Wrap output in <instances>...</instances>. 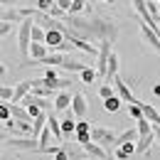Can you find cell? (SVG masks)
I'll return each instance as SVG.
<instances>
[{"mask_svg":"<svg viewBox=\"0 0 160 160\" xmlns=\"http://www.w3.org/2000/svg\"><path fill=\"white\" fill-rule=\"evenodd\" d=\"M2 2H5V8H15L20 0H2Z\"/></svg>","mask_w":160,"mask_h":160,"instance_id":"cell-35","label":"cell"},{"mask_svg":"<svg viewBox=\"0 0 160 160\" xmlns=\"http://www.w3.org/2000/svg\"><path fill=\"white\" fill-rule=\"evenodd\" d=\"M128 116H131V118H136V121L145 118V113H143V106H140V103H128Z\"/></svg>","mask_w":160,"mask_h":160,"instance_id":"cell-24","label":"cell"},{"mask_svg":"<svg viewBox=\"0 0 160 160\" xmlns=\"http://www.w3.org/2000/svg\"><path fill=\"white\" fill-rule=\"evenodd\" d=\"M133 153H138V150H136V143H126V145H121V148H113L116 160H131Z\"/></svg>","mask_w":160,"mask_h":160,"instance_id":"cell-14","label":"cell"},{"mask_svg":"<svg viewBox=\"0 0 160 160\" xmlns=\"http://www.w3.org/2000/svg\"><path fill=\"white\" fill-rule=\"evenodd\" d=\"M99 2H113V0H99Z\"/></svg>","mask_w":160,"mask_h":160,"instance_id":"cell-38","label":"cell"},{"mask_svg":"<svg viewBox=\"0 0 160 160\" xmlns=\"http://www.w3.org/2000/svg\"><path fill=\"white\" fill-rule=\"evenodd\" d=\"M153 140H155V133H150V136H140V138H138V143H136V150L145 155V153L150 150V145H153Z\"/></svg>","mask_w":160,"mask_h":160,"instance_id":"cell-18","label":"cell"},{"mask_svg":"<svg viewBox=\"0 0 160 160\" xmlns=\"http://www.w3.org/2000/svg\"><path fill=\"white\" fill-rule=\"evenodd\" d=\"M113 91H116V86H111V84H101V86H99V96L103 101H106V99H113V96H116Z\"/></svg>","mask_w":160,"mask_h":160,"instance_id":"cell-26","label":"cell"},{"mask_svg":"<svg viewBox=\"0 0 160 160\" xmlns=\"http://www.w3.org/2000/svg\"><path fill=\"white\" fill-rule=\"evenodd\" d=\"M72 101H74L72 94L57 91V96H54V111H69V108H72Z\"/></svg>","mask_w":160,"mask_h":160,"instance_id":"cell-11","label":"cell"},{"mask_svg":"<svg viewBox=\"0 0 160 160\" xmlns=\"http://www.w3.org/2000/svg\"><path fill=\"white\" fill-rule=\"evenodd\" d=\"M153 133H155V140L160 143V123H155V126H153Z\"/></svg>","mask_w":160,"mask_h":160,"instance_id":"cell-34","label":"cell"},{"mask_svg":"<svg viewBox=\"0 0 160 160\" xmlns=\"http://www.w3.org/2000/svg\"><path fill=\"white\" fill-rule=\"evenodd\" d=\"M10 30H12V22H2V25H0V35H2V37H8Z\"/></svg>","mask_w":160,"mask_h":160,"instance_id":"cell-30","label":"cell"},{"mask_svg":"<svg viewBox=\"0 0 160 160\" xmlns=\"http://www.w3.org/2000/svg\"><path fill=\"white\" fill-rule=\"evenodd\" d=\"M35 12H37V8L32 10V8H5L2 10V22H22V20H27V18H35Z\"/></svg>","mask_w":160,"mask_h":160,"instance_id":"cell-2","label":"cell"},{"mask_svg":"<svg viewBox=\"0 0 160 160\" xmlns=\"http://www.w3.org/2000/svg\"><path fill=\"white\" fill-rule=\"evenodd\" d=\"M47 40V30L35 22V27H32V42H44Z\"/></svg>","mask_w":160,"mask_h":160,"instance_id":"cell-25","label":"cell"},{"mask_svg":"<svg viewBox=\"0 0 160 160\" xmlns=\"http://www.w3.org/2000/svg\"><path fill=\"white\" fill-rule=\"evenodd\" d=\"M49 128H52V133H54V140H64V133H62V121L57 116H52L49 113Z\"/></svg>","mask_w":160,"mask_h":160,"instance_id":"cell-19","label":"cell"},{"mask_svg":"<svg viewBox=\"0 0 160 160\" xmlns=\"http://www.w3.org/2000/svg\"><path fill=\"white\" fill-rule=\"evenodd\" d=\"M116 133L111 131V128H101V126H94V131H91V140L94 143H99V145H103V148H111L113 143H116Z\"/></svg>","mask_w":160,"mask_h":160,"instance_id":"cell-5","label":"cell"},{"mask_svg":"<svg viewBox=\"0 0 160 160\" xmlns=\"http://www.w3.org/2000/svg\"><path fill=\"white\" fill-rule=\"evenodd\" d=\"M12 118V113H10V103H0V121L5 123V121Z\"/></svg>","mask_w":160,"mask_h":160,"instance_id":"cell-29","label":"cell"},{"mask_svg":"<svg viewBox=\"0 0 160 160\" xmlns=\"http://www.w3.org/2000/svg\"><path fill=\"white\" fill-rule=\"evenodd\" d=\"M91 123L89 121H84V118H79L77 121V133H74V138H77V143L79 145H86V143H91Z\"/></svg>","mask_w":160,"mask_h":160,"instance_id":"cell-7","label":"cell"},{"mask_svg":"<svg viewBox=\"0 0 160 160\" xmlns=\"http://www.w3.org/2000/svg\"><path fill=\"white\" fill-rule=\"evenodd\" d=\"M5 145L12 150H22V153H37L40 150V140L37 138H5Z\"/></svg>","mask_w":160,"mask_h":160,"instance_id":"cell-3","label":"cell"},{"mask_svg":"<svg viewBox=\"0 0 160 160\" xmlns=\"http://www.w3.org/2000/svg\"><path fill=\"white\" fill-rule=\"evenodd\" d=\"M81 148L86 150V155H89V158H96V160H106V158H108V153H111V150H106L103 145L94 143V140H91V143H86V145H81Z\"/></svg>","mask_w":160,"mask_h":160,"instance_id":"cell-9","label":"cell"},{"mask_svg":"<svg viewBox=\"0 0 160 160\" xmlns=\"http://www.w3.org/2000/svg\"><path fill=\"white\" fill-rule=\"evenodd\" d=\"M136 138H140L138 128H128V131H123L118 138H116V143H113V148H121V145H126V143H136Z\"/></svg>","mask_w":160,"mask_h":160,"instance_id":"cell-12","label":"cell"},{"mask_svg":"<svg viewBox=\"0 0 160 160\" xmlns=\"http://www.w3.org/2000/svg\"><path fill=\"white\" fill-rule=\"evenodd\" d=\"M153 94H155V96H160V84H155V86H153Z\"/></svg>","mask_w":160,"mask_h":160,"instance_id":"cell-36","label":"cell"},{"mask_svg":"<svg viewBox=\"0 0 160 160\" xmlns=\"http://www.w3.org/2000/svg\"><path fill=\"white\" fill-rule=\"evenodd\" d=\"M54 160H69V155H67V150H64V148H62L59 153H57V155H54Z\"/></svg>","mask_w":160,"mask_h":160,"instance_id":"cell-33","label":"cell"},{"mask_svg":"<svg viewBox=\"0 0 160 160\" xmlns=\"http://www.w3.org/2000/svg\"><path fill=\"white\" fill-rule=\"evenodd\" d=\"M72 2H74V0H57V5H59L62 10H67V12L72 10Z\"/></svg>","mask_w":160,"mask_h":160,"instance_id":"cell-32","label":"cell"},{"mask_svg":"<svg viewBox=\"0 0 160 160\" xmlns=\"http://www.w3.org/2000/svg\"><path fill=\"white\" fill-rule=\"evenodd\" d=\"M44 79H59V77H57V72H54V67H47V72H44Z\"/></svg>","mask_w":160,"mask_h":160,"instance_id":"cell-31","label":"cell"},{"mask_svg":"<svg viewBox=\"0 0 160 160\" xmlns=\"http://www.w3.org/2000/svg\"><path fill=\"white\" fill-rule=\"evenodd\" d=\"M69 111L74 113V118H84L86 116V96L84 94H74V101H72Z\"/></svg>","mask_w":160,"mask_h":160,"instance_id":"cell-10","label":"cell"},{"mask_svg":"<svg viewBox=\"0 0 160 160\" xmlns=\"http://www.w3.org/2000/svg\"><path fill=\"white\" fill-rule=\"evenodd\" d=\"M72 116H74V113L69 111V116L62 121V133H64V140L69 138L72 133H77V121H72Z\"/></svg>","mask_w":160,"mask_h":160,"instance_id":"cell-17","label":"cell"},{"mask_svg":"<svg viewBox=\"0 0 160 160\" xmlns=\"http://www.w3.org/2000/svg\"><path fill=\"white\" fill-rule=\"evenodd\" d=\"M113 86H116V94H118L123 101H128V103H140V99H136V94L131 91V86L123 81V77H121V74L113 79Z\"/></svg>","mask_w":160,"mask_h":160,"instance_id":"cell-6","label":"cell"},{"mask_svg":"<svg viewBox=\"0 0 160 160\" xmlns=\"http://www.w3.org/2000/svg\"><path fill=\"white\" fill-rule=\"evenodd\" d=\"M64 42H67V35H64L62 30H47V40H44V44H47L52 52H57Z\"/></svg>","mask_w":160,"mask_h":160,"instance_id":"cell-8","label":"cell"},{"mask_svg":"<svg viewBox=\"0 0 160 160\" xmlns=\"http://www.w3.org/2000/svg\"><path fill=\"white\" fill-rule=\"evenodd\" d=\"M121 96H113V99H106L103 101V108H106V111H108V113H116V111H118L121 108Z\"/></svg>","mask_w":160,"mask_h":160,"instance_id":"cell-23","label":"cell"},{"mask_svg":"<svg viewBox=\"0 0 160 160\" xmlns=\"http://www.w3.org/2000/svg\"><path fill=\"white\" fill-rule=\"evenodd\" d=\"M86 10H89V0H74L69 15H81V12H86Z\"/></svg>","mask_w":160,"mask_h":160,"instance_id":"cell-22","label":"cell"},{"mask_svg":"<svg viewBox=\"0 0 160 160\" xmlns=\"http://www.w3.org/2000/svg\"><path fill=\"white\" fill-rule=\"evenodd\" d=\"M106 160H116V155H113V153H108V158H106Z\"/></svg>","mask_w":160,"mask_h":160,"instance_id":"cell-37","label":"cell"},{"mask_svg":"<svg viewBox=\"0 0 160 160\" xmlns=\"http://www.w3.org/2000/svg\"><path fill=\"white\" fill-rule=\"evenodd\" d=\"M136 123H138L136 128H138V133H140V136H150V133H153V126H155L153 121H148V118H140V121H136Z\"/></svg>","mask_w":160,"mask_h":160,"instance_id":"cell-21","label":"cell"},{"mask_svg":"<svg viewBox=\"0 0 160 160\" xmlns=\"http://www.w3.org/2000/svg\"><path fill=\"white\" fill-rule=\"evenodd\" d=\"M62 69H67V72H77V74H81V72H86L89 69V64H84V62H77V59H72V57H67L64 59V64H62Z\"/></svg>","mask_w":160,"mask_h":160,"instance_id":"cell-15","label":"cell"},{"mask_svg":"<svg viewBox=\"0 0 160 160\" xmlns=\"http://www.w3.org/2000/svg\"><path fill=\"white\" fill-rule=\"evenodd\" d=\"M89 2H96V0H89Z\"/></svg>","mask_w":160,"mask_h":160,"instance_id":"cell-39","label":"cell"},{"mask_svg":"<svg viewBox=\"0 0 160 160\" xmlns=\"http://www.w3.org/2000/svg\"><path fill=\"white\" fill-rule=\"evenodd\" d=\"M62 148L67 150V155H69V160H89V155H86V150H84V148H81V150H77V148H74L72 143H64Z\"/></svg>","mask_w":160,"mask_h":160,"instance_id":"cell-16","label":"cell"},{"mask_svg":"<svg viewBox=\"0 0 160 160\" xmlns=\"http://www.w3.org/2000/svg\"><path fill=\"white\" fill-rule=\"evenodd\" d=\"M47 54H52V49H49L44 42H32V47H30V59H44Z\"/></svg>","mask_w":160,"mask_h":160,"instance_id":"cell-13","label":"cell"},{"mask_svg":"<svg viewBox=\"0 0 160 160\" xmlns=\"http://www.w3.org/2000/svg\"><path fill=\"white\" fill-rule=\"evenodd\" d=\"M35 18H27V20L20 22L18 27V49L22 54V62L30 59V47H32V27H35Z\"/></svg>","mask_w":160,"mask_h":160,"instance_id":"cell-1","label":"cell"},{"mask_svg":"<svg viewBox=\"0 0 160 160\" xmlns=\"http://www.w3.org/2000/svg\"><path fill=\"white\" fill-rule=\"evenodd\" d=\"M96 79H99V74H96V67H89L86 72H81V81H84V84H94Z\"/></svg>","mask_w":160,"mask_h":160,"instance_id":"cell-27","label":"cell"},{"mask_svg":"<svg viewBox=\"0 0 160 160\" xmlns=\"http://www.w3.org/2000/svg\"><path fill=\"white\" fill-rule=\"evenodd\" d=\"M54 5H57V0H37V10H40V12H47V15L52 12Z\"/></svg>","mask_w":160,"mask_h":160,"instance_id":"cell-28","label":"cell"},{"mask_svg":"<svg viewBox=\"0 0 160 160\" xmlns=\"http://www.w3.org/2000/svg\"><path fill=\"white\" fill-rule=\"evenodd\" d=\"M158 2H160V0H158Z\"/></svg>","mask_w":160,"mask_h":160,"instance_id":"cell-40","label":"cell"},{"mask_svg":"<svg viewBox=\"0 0 160 160\" xmlns=\"http://www.w3.org/2000/svg\"><path fill=\"white\" fill-rule=\"evenodd\" d=\"M12 96H15V86L2 84V89H0V103H12Z\"/></svg>","mask_w":160,"mask_h":160,"instance_id":"cell-20","label":"cell"},{"mask_svg":"<svg viewBox=\"0 0 160 160\" xmlns=\"http://www.w3.org/2000/svg\"><path fill=\"white\" fill-rule=\"evenodd\" d=\"M32 123H35V121H32ZM32 123H30V121L10 118V121H5V128L12 133V138H30V136H32Z\"/></svg>","mask_w":160,"mask_h":160,"instance_id":"cell-4","label":"cell"}]
</instances>
